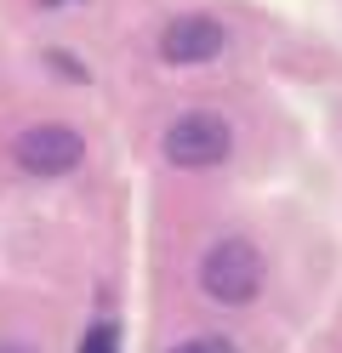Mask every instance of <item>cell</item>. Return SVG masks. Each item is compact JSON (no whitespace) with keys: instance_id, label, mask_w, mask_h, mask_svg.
Instances as JSON below:
<instances>
[{"instance_id":"6da1fadb","label":"cell","mask_w":342,"mask_h":353,"mask_svg":"<svg viewBox=\"0 0 342 353\" xmlns=\"http://www.w3.org/2000/svg\"><path fill=\"white\" fill-rule=\"evenodd\" d=\"M200 285H205V296H217L228 307H240L263 291V251L251 245V239H222V245L205 251L200 262Z\"/></svg>"},{"instance_id":"7a4b0ae2","label":"cell","mask_w":342,"mask_h":353,"mask_svg":"<svg viewBox=\"0 0 342 353\" xmlns=\"http://www.w3.org/2000/svg\"><path fill=\"white\" fill-rule=\"evenodd\" d=\"M166 160H171V165H189V171L222 165V160H228V120H222V114H205V108L171 120V125H166Z\"/></svg>"},{"instance_id":"3957f363","label":"cell","mask_w":342,"mask_h":353,"mask_svg":"<svg viewBox=\"0 0 342 353\" xmlns=\"http://www.w3.org/2000/svg\"><path fill=\"white\" fill-rule=\"evenodd\" d=\"M80 154H86V143H80V131L75 125H29L17 137V165L23 171H35V176H63V171H75L80 165Z\"/></svg>"},{"instance_id":"277c9868","label":"cell","mask_w":342,"mask_h":353,"mask_svg":"<svg viewBox=\"0 0 342 353\" xmlns=\"http://www.w3.org/2000/svg\"><path fill=\"white\" fill-rule=\"evenodd\" d=\"M222 52V23L217 17H177L160 34V57L166 63H211Z\"/></svg>"},{"instance_id":"5b68a950","label":"cell","mask_w":342,"mask_h":353,"mask_svg":"<svg viewBox=\"0 0 342 353\" xmlns=\"http://www.w3.org/2000/svg\"><path fill=\"white\" fill-rule=\"evenodd\" d=\"M171 353H234V342H228V336H194V342H182Z\"/></svg>"},{"instance_id":"8992f818","label":"cell","mask_w":342,"mask_h":353,"mask_svg":"<svg viewBox=\"0 0 342 353\" xmlns=\"http://www.w3.org/2000/svg\"><path fill=\"white\" fill-rule=\"evenodd\" d=\"M86 353H114V330H108V325H97V330L86 336Z\"/></svg>"},{"instance_id":"52a82bcc","label":"cell","mask_w":342,"mask_h":353,"mask_svg":"<svg viewBox=\"0 0 342 353\" xmlns=\"http://www.w3.org/2000/svg\"><path fill=\"white\" fill-rule=\"evenodd\" d=\"M46 63H52V69H57V74H68V80H86V69H80V63H75V57H63V52H52V57H46Z\"/></svg>"},{"instance_id":"ba28073f","label":"cell","mask_w":342,"mask_h":353,"mask_svg":"<svg viewBox=\"0 0 342 353\" xmlns=\"http://www.w3.org/2000/svg\"><path fill=\"white\" fill-rule=\"evenodd\" d=\"M0 353H35V347H23V342H0Z\"/></svg>"},{"instance_id":"9c48e42d","label":"cell","mask_w":342,"mask_h":353,"mask_svg":"<svg viewBox=\"0 0 342 353\" xmlns=\"http://www.w3.org/2000/svg\"><path fill=\"white\" fill-rule=\"evenodd\" d=\"M46 6H57V0H46Z\"/></svg>"}]
</instances>
